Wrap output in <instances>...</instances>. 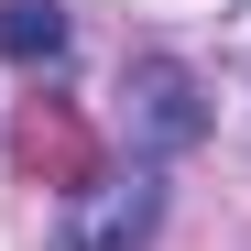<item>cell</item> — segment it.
Listing matches in <instances>:
<instances>
[{"mask_svg": "<svg viewBox=\"0 0 251 251\" xmlns=\"http://www.w3.org/2000/svg\"><path fill=\"white\" fill-rule=\"evenodd\" d=\"M164 219V175L153 164H131V175H99L66 197V251H142Z\"/></svg>", "mask_w": 251, "mask_h": 251, "instance_id": "6da1fadb", "label": "cell"}, {"mask_svg": "<svg viewBox=\"0 0 251 251\" xmlns=\"http://www.w3.org/2000/svg\"><path fill=\"white\" fill-rule=\"evenodd\" d=\"M120 99H131V131H142V164H153V153H175V142H197V76H186L175 55H142Z\"/></svg>", "mask_w": 251, "mask_h": 251, "instance_id": "7a4b0ae2", "label": "cell"}, {"mask_svg": "<svg viewBox=\"0 0 251 251\" xmlns=\"http://www.w3.org/2000/svg\"><path fill=\"white\" fill-rule=\"evenodd\" d=\"M22 164H33V175H44V186H99V142H88V120H76V109H33L22 120Z\"/></svg>", "mask_w": 251, "mask_h": 251, "instance_id": "3957f363", "label": "cell"}, {"mask_svg": "<svg viewBox=\"0 0 251 251\" xmlns=\"http://www.w3.org/2000/svg\"><path fill=\"white\" fill-rule=\"evenodd\" d=\"M0 55L55 66V55H66V11H55V0H0Z\"/></svg>", "mask_w": 251, "mask_h": 251, "instance_id": "277c9868", "label": "cell"}]
</instances>
